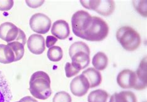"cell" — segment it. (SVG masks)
Listing matches in <instances>:
<instances>
[{"mask_svg": "<svg viewBox=\"0 0 147 102\" xmlns=\"http://www.w3.org/2000/svg\"><path fill=\"white\" fill-rule=\"evenodd\" d=\"M80 3L85 8L95 11L104 16L112 14L115 10V2L111 0H82Z\"/></svg>", "mask_w": 147, "mask_h": 102, "instance_id": "8992f818", "label": "cell"}, {"mask_svg": "<svg viewBox=\"0 0 147 102\" xmlns=\"http://www.w3.org/2000/svg\"><path fill=\"white\" fill-rule=\"evenodd\" d=\"M29 91L36 99L45 100L52 95L50 78L47 73L37 71L34 73L29 82Z\"/></svg>", "mask_w": 147, "mask_h": 102, "instance_id": "6da1fadb", "label": "cell"}, {"mask_svg": "<svg viewBox=\"0 0 147 102\" xmlns=\"http://www.w3.org/2000/svg\"><path fill=\"white\" fill-rule=\"evenodd\" d=\"M109 31L106 21L98 16H92V21L84 33L83 39L88 41H102L107 36Z\"/></svg>", "mask_w": 147, "mask_h": 102, "instance_id": "277c9868", "label": "cell"}, {"mask_svg": "<svg viewBox=\"0 0 147 102\" xmlns=\"http://www.w3.org/2000/svg\"><path fill=\"white\" fill-rule=\"evenodd\" d=\"M58 39L55 37L52 36H48L46 38V41L45 44L46 46L48 48H50L55 45V43L57 42Z\"/></svg>", "mask_w": 147, "mask_h": 102, "instance_id": "d4e9b609", "label": "cell"}, {"mask_svg": "<svg viewBox=\"0 0 147 102\" xmlns=\"http://www.w3.org/2000/svg\"><path fill=\"white\" fill-rule=\"evenodd\" d=\"M15 62V55L7 45L0 44V63L7 64Z\"/></svg>", "mask_w": 147, "mask_h": 102, "instance_id": "ac0fdd59", "label": "cell"}, {"mask_svg": "<svg viewBox=\"0 0 147 102\" xmlns=\"http://www.w3.org/2000/svg\"><path fill=\"white\" fill-rule=\"evenodd\" d=\"M37 101L33 99V98L29 97V96H27L25 97L24 98H22V99H21L19 101H16V102H37Z\"/></svg>", "mask_w": 147, "mask_h": 102, "instance_id": "484cf974", "label": "cell"}, {"mask_svg": "<svg viewBox=\"0 0 147 102\" xmlns=\"http://www.w3.org/2000/svg\"><path fill=\"white\" fill-rule=\"evenodd\" d=\"M147 64L146 57L142 59L137 71L135 72L137 77V83L134 89L141 90L146 88L147 85Z\"/></svg>", "mask_w": 147, "mask_h": 102, "instance_id": "4fadbf2b", "label": "cell"}, {"mask_svg": "<svg viewBox=\"0 0 147 102\" xmlns=\"http://www.w3.org/2000/svg\"><path fill=\"white\" fill-rule=\"evenodd\" d=\"M109 99L108 93L104 90H96L92 91L88 97V102H107Z\"/></svg>", "mask_w": 147, "mask_h": 102, "instance_id": "ffe728a7", "label": "cell"}, {"mask_svg": "<svg viewBox=\"0 0 147 102\" xmlns=\"http://www.w3.org/2000/svg\"><path fill=\"white\" fill-rule=\"evenodd\" d=\"M26 37L24 33L21 29L18 38L13 42L7 43V46L13 50L15 55V62L21 60L24 54V46Z\"/></svg>", "mask_w": 147, "mask_h": 102, "instance_id": "8fae6325", "label": "cell"}, {"mask_svg": "<svg viewBox=\"0 0 147 102\" xmlns=\"http://www.w3.org/2000/svg\"><path fill=\"white\" fill-rule=\"evenodd\" d=\"M65 70L66 76L68 78H71L73 76H75L80 72V70L76 69L75 67L71 64V63H69V62H67V63L66 64L65 67Z\"/></svg>", "mask_w": 147, "mask_h": 102, "instance_id": "603a6c76", "label": "cell"}, {"mask_svg": "<svg viewBox=\"0 0 147 102\" xmlns=\"http://www.w3.org/2000/svg\"><path fill=\"white\" fill-rule=\"evenodd\" d=\"M109 102H137V100L136 96L132 92L122 91L113 94Z\"/></svg>", "mask_w": 147, "mask_h": 102, "instance_id": "e0dca14e", "label": "cell"}, {"mask_svg": "<svg viewBox=\"0 0 147 102\" xmlns=\"http://www.w3.org/2000/svg\"><path fill=\"white\" fill-rule=\"evenodd\" d=\"M71 64L76 69L81 70L86 68L90 63V50L89 46L82 41L74 42L69 49Z\"/></svg>", "mask_w": 147, "mask_h": 102, "instance_id": "7a4b0ae2", "label": "cell"}, {"mask_svg": "<svg viewBox=\"0 0 147 102\" xmlns=\"http://www.w3.org/2000/svg\"><path fill=\"white\" fill-rule=\"evenodd\" d=\"M90 88L89 82L83 74L74 78L71 82L70 90L75 96L83 97L86 95Z\"/></svg>", "mask_w": 147, "mask_h": 102, "instance_id": "ba28073f", "label": "cell"}, {"mask_svg": "<svg viewBox=\"0 0 147 102\" xmlns=\"http://www.w3.org/2000/svg\"><path fill=\"white\" fill-rule=\"evenodd\" d=\"M71 96L67 92L61 91L57 92L53 97V102H71Z\"/></svg>", "mask_w": 147, "mask_h": 102, "instance_id": "7402d4cb", "label": "cell"}, {"mask_svg": "<svg viewBox=\"0 0 147 102\" xmlns=\"http://www.w3.org/2000/svg\"><path fill=\"white\" fill-rule=\"evenodd\" d=\"M51 33L54 37L61 40L68 38L70 34L68 23L62 19L56 21L52 25Z\"/></svg>", "mask_w": 147, "mask_h": 102, "instance_id": "5bb4252c", "label": "cell"}, {"mask_svg": "<svg viewBox=\"0 0 147 102\" xmlns=\"http://www.w3.org/2000/svg\"><path fill=\"white\" fill-rule=\"evenodd\" d=\"M29 25L34 32L45 34L49 32L51 27V20L44 14L36 13L30 18Z\"/></svg>", "mask_w": 147, "mask_h": 102, "instance_id": "52a82bcc", "label": "cell"}, {"mask_svg": "<svg viewBox=\"0 0 147 102\" xmlns=\"http://www.w3.org/2000/svg\"><path fill=\"white\" fill-rule=\"evenodd\" d=\"M14 5V1L12 0L7 1H0V11H9Z\"/></svg>", "mask_w": 147, "mask_h": 102, "instance_id": "cb8c5ba5", "label": "cell"}, {"mask_svg": "<svg viewBox=\"0 0 147 102\" xmlns=\"http://www.w3.org/2000/svg\"><path fill=\"white\" fill-rule=\"evenodd\" d=\"M37 102H38V101H37Z\"/></svg>", "mask_w": 147, "mask_h": 102, "instance_id": "83f0119b", "label": "cell"}, {"mask_svg": "<svg viewBox=\"0 0 147 102\" xmlns=\"http://www.w3.org/2000/svg\"><path fill=\"white\" fill-rule=\"evenodd\" d=\"M117 83L122 88H134L137 83L135 72L129 69L122 70L117 77Z\"/></svg>", "mask_w": 147, "mask_h": 102, "instance_id": "30bf717a", "label": "cell"}, {"mask_svg": "<svg viewBox=\"0 0 147 102\" xmlns=\"http://www.w3.org/2000/svg\"><path fill=\"white\" fill-rule=\"evenodd\" d=\"M108 61H109L106 55L102 52H99L92 58V64L96 70H103L107 67Z\"/></svg>", "mask_w": 147, "mask_h": 102, "instance_id": "d6986e66", "label": "cell"}, {"mask_svg": "<svg viewBox=\"0 0 147 102\" xmlns=\"http://www.w3.org/2000/svg\"><path fill=\"white\" fill-rule=\"evenodd\" d=\"M27 44L29 51L34 54H41L45 50V39L40 34H32L30 36Z\"/></svg>", "mask_w": 147, "mask_h": 102, "instance_id": "7c38bea8", "label": "cell"}, {"mask_svg": "<svg viewBox=\"0 0 147 102\" xmlns=\"http://www.w3.org/2000/svg\"><path fill=\"white\" fill-rule=\"evenodd\" d=\"M21 29L9 22L0 25V38L7 43L14 41L18 38Z\"/></svg>", "mask_w": 147, "mask_h": 102, "instance_id": "9c48e42d", "label": "cell"}, {"mask_svg": "<svg viewBox=\"0 0 147 102\" xmlns=\"http://www.w3.org/2000/svg\"><path fill=\"white\" fill-rule=\"evenodd\" d=\"M116 38L122 48L128 51L137 49L141 43L140 36L132 27L123 26L116 33Z\"/></svg>", "mask_w": 147, "mask_h": 102, "instance_id": "3957f363", "label": "cell"}, {"mask_svg": "<svg viewBox=\"0 0 147 102\" xmlns=\"http://www.w3.org/2000/svg\"><path fill=\"white\" fill-rule=\"evenodd\" d=\"M12 97L7 82L0 72V102H10Z\"/></svg>", "mask_w": 147, "mask_h": 102, "instance_id": "2e32d148", "label": "cell"}, {"mask_svg": "<svg viewBox=\"0 0 147 102\" xmlns=\"http://www.w3.org/2000/svg\"><path fill=\"white\" fill-rule=\"evenodd\" d=\"M92 16L87 11H78L73 15L71 26L73 32L76 36L83 39L84 33L90 26Z\"/></svg>", "mask_w": 147, "mask_h": 102, "instance_id": "5b68a950", "label": "cell"}, {"mask_svg": "<svg viewBox=\"0 0 147 102\" xmlns=\"http://www.w3.org/2000/svg\"><path fill=\"white\" fill-rule=\"evenodd\" d=\"M63 50L59 46H53L49 49L47 57L52 62H59L63 58Z\"/></svg>", "mask_w": 147, "mask_h": 102, "instance_id": "44dd1931", "label": "cell"}, {"mask_svg": "<svg viewBox=\"0 0 147 102\" xmlns=\"http://www.w3.org/2000/svg\"><path fill=\"white\" fill-rule=\"evenodd\" d=\"M145 102H146V101H145Z\"/></svg>", "mask_w": 147, "mask_h": 102, "instance_id": "4316f807", "label": "cell"}, {"mask_svg": "<svg viewBox=\"0 0 147 102\" xmlns=\"http://www.w3.org/2000/svg\"><path fill=\"white\" fill-rule=\"evenodd\" d=\"M82 74L88 79L90 88L98 87L101 84V74L94 68H88L83 71Z\"/></svg>", "mask_w": 147, "mask_h": 102, "instance_id": "9a60e30c", "label": "cell"}]
</instances>
